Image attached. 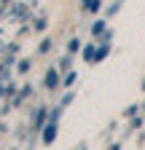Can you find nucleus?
<instances>
[{
    "mask_svg": "<svg viewBox=\"0 0 145 150\" xmlns=\"http://www.w3.org/2000/svg\"><path fill=\"white\" fill-rule=\"evenodd\" d=\"M46 86H48V88L57 86V72H48V75H46Z\"/></svg>",
    "mask_w": 145,
    "mask_h": 150,
    "instance_id": "nucleus-1",
    "label": "nucleus"
},
{
    "mask_svg": "<svg viewBox=\"0 0 145 150\" xmlns=\"http://www.w3.org/2000/svg\"><path fill=\"white\" fill-rule=\"evenodd\" d=\"M54 134H57V131H54V123H51V126H48V131H46V142H51V139H54Z\"/></svg>",
    "mask_w": 145,
    "mask_h": 150,
    "instance_id": "nucleus-2",
    "label": "nucleus"
},
{
    "mask_svg": "<svg viewBox=\"0 0 145 150\" xmlns=\"http://www.w3.org/2000/svg\"><path fill=\"white\" fill-rule=\"evenodd\" d=\"M86 6H89V8H92V11H94V8H100V0H89V3H86Z\"/></svg>",
    "mask_w": 145,
    "mask_h": 150,
    "instance_id": "nucleus-3",
    "label": "nucleus"
}]
</instances>
